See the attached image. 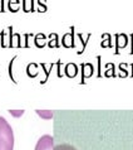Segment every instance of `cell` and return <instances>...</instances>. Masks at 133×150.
Wrapping results in <instances>:
<instances>
[{
  "instance_id": "6da1fadb",
  "label": "cell",
  "mask_w": 133,
  "mask_h": 150,
  "mask_svg": "<svg viewBox=\"0 0 133 150\" xmlns=\"http://www.w3.org/2000/svg\"><path fill=\"white\" fill-rule=\"evenodd\" d=\"M0 150H14L13 129L3 116H0Z\"/></svg>"
},
{
  "instance_id": "7a4b0ae2",
  "label": "cell",
  "mask_w": 133,
  "mask_h": 150,
  "mask_svg": "<svg viewBox=\"0 0 133 150\" xmlns=\"http://www.w3.org/2000/svg\"><path fill=\"white\" fill-rule=\"evenodd\" d=\"M35 150H54V139L50 135H43L35 145Z\"/></svg>"
},
{
  "instance_id": "3957f363",
  "label": "cell",
  "mask_w": 133,
  "mask_h": 150,
  "mask_svg": "<svg viewBox=\"0 0 133 150\" xmlns=\"http://www.w3.org/2000/svg\"><path fill=\"white\" fill-rule=\"evenodd\" d=\"M36 114H38L41 119L44 120H50L53 117L54 112L50 111V110H36Z\"/></svg>"
},
{
  "instance_id": "277c9868",
  "label": "cell",
  "mask_w": 133,
  "mask_h": 150,
  "mask_svg": "<svg viewBox=\"0 0 133 150\" xmlns=\"http://www.w3.org/2000/svg\"><path fill=\"white\" fill-rule=\"evenodd\" d=\"M54 150H77V149L73 145H69V144H60L57 148H54Z\"/></svg>"
},
{
  "instance_id": "5b68a950",
  "label": "cell",
  "mask_w": 133,
  "mask_h": 150,
  "mask_svg": "<svg viewBox=\"0 0 133 150\" xmlns=\"http://www.w3.org/2000/svg\"><path fill=\"white\" fill-rule=\"evenodd\" d=\"M9 112L13 116H16V117H18V116H22L23 114H24V110H19V111H15V110H9Z\"/></svg>"
}]
</instances>
